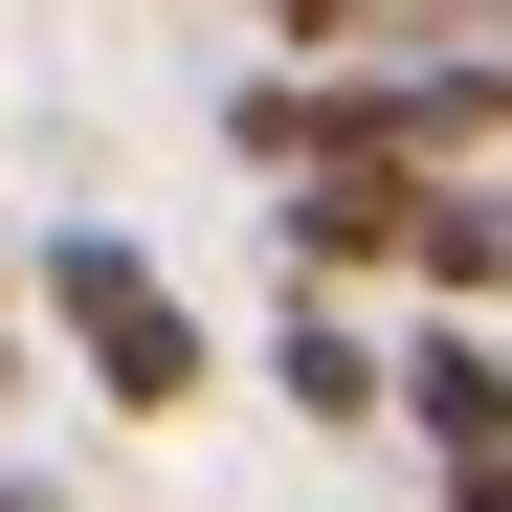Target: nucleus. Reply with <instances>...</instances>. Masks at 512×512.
Returning a JSON list of instances; mask_svg holds the SVG:
<instances>
[{
	"mask_svg": "<svg viewBox=\"0 0 512 512\" xmlns=\"http://www.w3.org/2000/svg\"><path fill=\"white\" fill-rule=\"evenodd\" d=\"M379 423H423V468H490L512 446V312H423L379 357Z\"/></svg>",
	"mask_w": 512,
	"mask_h": 512,
	"instance_id": "obj_2",
	"label": "nucleus"
},
{
	"mask_svg": "<svg viewBox=\"0 0 512 512\" xmlns=\"http://www.w3.org/2000/svg\"><path fill=\"white\" fill-rule=\"evenodd\" d=\"M23 290H45L67 357H90V401H112V423H179V401L223 379V357H201V312L156 290V245H134V223H45V245H23Z\"/></svg>",
	"mask_w": 512,
	"mask_h": 512,
	"instance_id": "obj_1",
	"label": "nucleus"
},
{
	"mask_svg": "<svg viewBox=\"0 0 512 512\" xmlns=\"http://www.w3.org/2000/svg\"><path fill=\"white\" fill-rule=\"evenodd\" d=\"M446 512H512V446H490V468H446Z\"/></svg>",
	"mask_w": 512,
	"mask_h": 512,
	"instance_id": "obj_4",
	"label": "nucleus"
},
{
	"mask_svg": "<svg viewBox=\"0 0 512 512\" xmlns=\"http://www.w3.org/2000/svg\"><path fill=\"white\" fill-rule=\"evenodd\" d=\"M268 379H290L312 423H379V334H357V312H290V334H268Z\"/></svg>",
	"mask_w": 512,
	"mask_h": 512,
	"instance_id": "obj_3",
	"label": "nucleus"
}]
</instances>
